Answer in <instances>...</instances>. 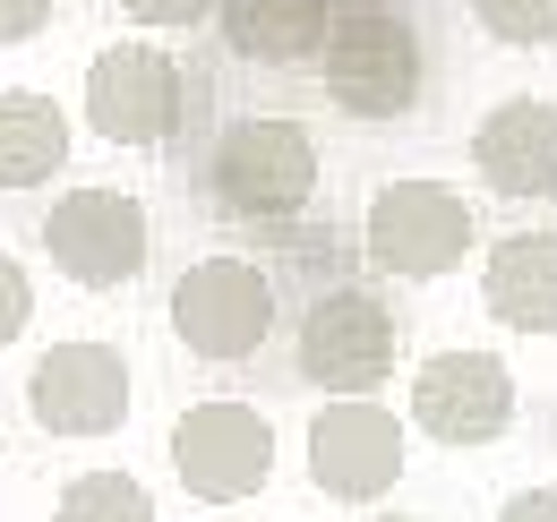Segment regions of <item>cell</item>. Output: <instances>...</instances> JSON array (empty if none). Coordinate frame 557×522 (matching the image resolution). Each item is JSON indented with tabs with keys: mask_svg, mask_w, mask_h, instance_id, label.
<instances>
[{
	"mask_svg": "<svg viewBox=\"0 0 557 522\" xmlns=\"http://www.w3.org/2000/svg\"><path fill=\"white\" fill-rule=\"evenodd\" d=\"M326 103L351 121H404L429 86V35L395 9H335L318 44Z\"/></svg>",
	"mask_w": 557,
	"mask_h": 522,
	"instance_id": "cell-1",
	"label": "cell"
},
{
	"mask_svg": "<svg viewBox=\"0 0 557 522\" xmlns=\"http://www.w3.org/2000/svg\"><path fill=\"white\" fill-rule=\"evenodd\" d=\"M207 189L223 214H240V223H283V214H300L309 189H318V146L300 121H275V112H240V121H223L207 146Z\"/></svg>",
	"mask_w": 557,
	"mask_h": 522,
	"instance_id": "cell-2",
	"label": "cell"
},
{
	"mask_svg": "<svg viewBox=\"0 0 557 522\" xmlns=\"http://www.w3.org/2000/svg\"><path fill=\"white\" fill-rule=\"evenodd\" d=\"M360 249L377 274H404V283H437L472 258V206L446 189V181H386L360 214Z\"/></svg>",
	"mask_w": 557,
	"mask_h": 522,
	"instance_id": "cell-3",
	"label": "cell"
},
{
	"mask_svg": "<svg viewBox=\"0 0 557 522\" xmlns=\"http://www.w3.org/2000/svg\"><path fill=\"white\" fill-rule=\"evenodd\" d=\"M172 334H181L198 360L232 369V360L267 351V334H275V283H267L249 258L181 265V283H172Z\"/></svg>",
	"mask_w": 557,
	"mask_h": 522,
	"instance_id": "cell-4",
	"label": "cell"
},
{
	"mask_svg": "<svg viewBox=\"0 0 557 522\" xmlns=\"http://www.w3.org/2000/svg\"><path fill=\"white\" fill-rule=\"evenodd\" d=\"M292 360H300L309 386H326V394L386 386V369H395V318H386V300L360 291V283H326L309 300V318H300Z\"/></svg>",
	"mask_w": 557,
	"mask_h": 522,
	"instance_id": "cell-5",
	"label": "cell"
},
{
	"mask_svg": "<svg viewBox=\"0 0 557 522\" xmlns=\"http://www.w3.org/2000/svg\"><path fill=\"white\" fill-rule=\"evenodd\" d=\"M172 471H181V488L207 497V506L258 497L267 471H275V428H267V411H249V402H189L181 428H172Z\"/></svg>",
	"mask_w": 557,
	"mask_h": 522,
	"instance_id": "cell-6",
	"label": "cell"
},
{
	"mask_svg": "<svg viewBox=\"0 0 557 522\" xmlns=\"http://www.w3.org/2000/svg\"><path fill=\"white\" fill-rule=\"evenodd\" d=\"M44 258L86 291H112L146 265V206L129 189H70L44 206Z\"/></svg>",
	"mask_w": 557,
	"mask_h": 522,
	"instance_id": "cell-7",
	"label": "cell"
},
{
	"mask_svg": "<svg viewBox=\"0 0 557 522\" xmlns=\"http://www.w3.org/2000/svg\"><path fill=\"white\" fill-rule=\"evenodd\" d=\"M309 480L344 506H369L404 480V420L369 394H335L309 420Z\"/></svg>",
	"mask_w": 557,
	"mask_h": 522,
	"instance_id": "cell-8",
	"label": "cell"
},
{
	"mask_svg": "<svg viewBox=\"0 0 557 522\" xmlns=\"http://www.w3.org/2000/svg\"><path fill=\"white\" fill-rule=\"evenodd\" d=\"M181 69L163 44H112L86 69V129L112 146H163L181 129Z\"/></svg>",
	"mask_w": 557,
	"mask_h": 522,
	"instance_id": "cell-9",
	"label": "cell"
},
{
	"mask_svg": "<svg viewBox=\"0 0 557 522\" xmlns=\"http://www.w3.org/2000/svg\"><path fill=\"white\" fill-rule=\"evenodd\" d=\"M26 402L52 437H112L129 420V360L112 343H52L26 377Z\"/></svg>",
	"mask_w": 557,
	"mask_h": 522,
	"instance_id": "cell-10",
	"label": "cell"
},
{
	"mask_svg": "<svg viewBox=\"0 0 557 522\" xmlns=\"http://www.w3.org/2000/svg\"><path fill=\"white\" fill-rule=\"evenodd\" d=\"M412 420L437 446H481L515 420V377L497 351H437L412 377Z\"/></svg>",
	"mask_w": 557,
	"mask_h": 522,
	"instance_id": "cell-11",
	"label": "cell"
},
{
	"mask_svg": "<svg viewBox=\"0 0 557 522\" xmlns=\"http://www.w3.org/2000/svg\"><path fill=\"white\" fill-rule=\"evenodd\" d=\"M472 172L497 197H557V103L549 95H506L472 129Z\"/></svg>",
	"mask_w": 557,
	"mask_h": 522,
	"instance_id": "cell-12",
	"label": "cell"
},
{
	"mask_svg": "<svg viewBox=\"0 0 557 522\" xmlns=\"http://www.w3.org/2000/svg\"><path fill=\"white\" fill-rule=\"evenodd\" d=\"M481 300L497 326L557 334V232H506L481 265Z\"/></svg>",
	"mask_w": 557,
	"mask_h": 522,
	"instance_id": "cell-13",
	"label": "cell"
},
{
	"mask_svg": "<svg viewBox=\"0 0 557 522\" xmlns=\"http://www.w3.org/2000/svg\"><path fill=\"white\" fill-rule=\"evenodd\" d=\"M326 0H214V26L223 44L249 69H309L326 44Z\"/></svg>",
	"mask_w": 557,
	"mask_h": 522,
	"instance_id": "cell-14",
	"label": "cell"
},
{
	"mask_svg": "<svg viewBox=\"0 0 557 522\" xmlns=\"http://www.w3.org/2000/svg\"><path fill=\"white\" fill-rule=\"evenodd\" d=\"M70 163V112L35 86L0 95V189H44Z\"/></svg>",
	"mask_w": 557,
	"mask_h": 522,
	"instance_id": "cell-15",
	"label": "cell"
},
{
	"mask_svg": "<svg viewBox=\"0 0 557 522\" xmlns=\"http://www.w3.org/2000/svg\"><path fill=\"white\" fill-rule=\"evenodd\" d=\"M52 522H154V497L129 471H77L52 506Z\"/></svg>",
	"mask_w": 557,
	"mask_h": 522,
	"instance_id": "cell-16",
	"label": "cell"
},
{
	"mask_svg": "<svg viewBox=\"0 0 557 522\" xmlns=\"http://www.w3.org/2000/svg\"><path fill=\"white\" fill-rule=\"evenodd\" d=\"M463 9H472V26L488 44H515V52L557 44V0H463Z\"/></svg>",
	"mask_w": 557,
	"mask_h": 522,
	"instance_id": "cell-17",
	"label": "cell"
},
{
	"mask_svg": "<svg viewBox=\"0 0 557 522\" xmlns=\"http://www.w3.org/2000/svg\"><path fill=\"white\" fill-rule=\"evenodd\" d=\"M26 318H35V283H26V265L0 249V343H17Z\"/></svg>",
	"mask_w": 557,
	"mask_h": 522,
	"instance_id": "cell-18",
	"label": "cell"
},
{
	"mask_svg": "<svg viewBox=\"0 0 557 522\" xmlns=\"http://www.w3.org/2000/svg\"><path fill=\"white\" fill-rule=\"evenodd\" d=\"M44 26H52V0H0V52L26 44V35H44Z\"/></svg>",
	"mask_w": 557,
	"mask_h": 522,
	"instance_id": "cell-19",
	"label": "cell"
},
{
	"mask_svg": "<svg viewBox=\"0 0 557 522\" xmlns=\"http://www.w3.org/2000/svg\"><path fill=\"white\" fill-rule=\"evenodd\" d=\"M121 9H129L138 26H198L214 0H121Z\"/></svg>",
	"mask_w": 557,
	"mask_h": 522,
	"instance_id": "cell-20",
	"label": "cell"
},
{
	"mask_svg": "<svg viewBox=\"0 0 557 522\" xmlns=\"http://www.w3.org/2000/svg\"><path fill=\"white\" fill-rule=\"evenodd\" d=\"M497 522H557V488H523V497H506V514Z\"/></svg>",
	"mask_w": 557,
	"mask_h": 522,
	"instance_id": "cell-21",
	"label": "cell"
},
{
	"mask_svg": "<svg viewBox=\"0 0 557 522\" xmlns=\"http://www.w3.org/2000/svg\"><path fill=\"white\" fill-rule=\"evenodd\" d=\"M369 522H412V514H369Z\"/></svg>",
	"mask_w": 557,
	"mask_h": 522,
	"instance_id": "cell-22",
	"label": "cell"
}]
</instances>
